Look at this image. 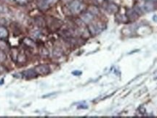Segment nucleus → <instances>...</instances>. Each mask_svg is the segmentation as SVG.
Instances as JSON below:
<instances>
[{"mask_svg": "<svg viewBox=\"0 0 157 118\" xmlns=\"http://www.w3.org/2000/svg\"><path fill=\"white\" fill-rule=\"evenodd\" d=\"M36 72L38 75H42V76H45L50 73V69L47 65H38L35 68Z\"/></svg>", "mask_w": 157, "mask_h": 118, "instance_id": "f257e3e1", "label": "nucleus"}, {"mask_svg": "<svg viewBox=\"0 0 157 118\" xmlns=\"http://www.w3.org/2000/svg\"><path fill=\"white\" fill-rule=\"evenodd\" d=\"M70 10L74 13H77L79 12L82 10V4L79 2V1H77V0H74L70 4Z\"/></svg>", "mask_w": 157, "mask_h": 118, "instance_id": "f03ea898", "label": "nucleus"}, {"mask_svg": "<svg viewBox=\"0 0 157 118\" xmlns=\"http://www.w3.org/2000/svg\"><path fill=\"white\" fill-rule=\"evenodd\" d=\"M143 8L144 10L146 12H151L152 10H154L155 5L153 1H152L151 0H147V1H145L144 5H143Z\"/></svg>", "mask_w": 157, "mask_h": 118, "instance_id": "7ed1b4c3", "label": "nucleus"}, {"mask_svg": "<svg viewBox=\"0 0 157 118\" xmlns=\"http://www.w3.org/2000/svg\"><path fill=\"white\" fill-rule=\"evenodd\" d=\"M23 75L25 78H28V79H30V78H36L38 74H37V73L36 72L35 70L30 69V70L23 72Z\"/></svg>", "mask_w": 157, "mask_h": 118, "instance_id": "20e7f679", "label": "nucleus"}, {"mask_svg": "<svg viewBox=\"0 0 157 118\" xmlns=\"http://www.w3.org/2000/svg\"><path fill=\"white\" fill-rule=\"evenodd\" d=\"M82 20L85 23H89L93 19V15L90 12H84L82 15Z\"/></svg>", "mask_w": 157, "mask_h": 118, "instance_id": "39448f33", "label": "nucleus"}, {"mask_svg": "<svg viewBox=\"0 0 157 118\" xmlns=\"http://www.w3.org/2000/svg\"><path fill=\"white\" fill-rule=\"evenodd\" d=\"M8 31L4 27H0V39L4 40L8 37Z\"/></svg>", "mask_w": 157, "mask_h": 118, "instance_id": "423d86ee", "label": "nucleus"}, {"mask_svg": "<svg viewBox=\"0 0 157 118\" xmlns=\"http://www.w3.org/2000/svg\"><path fill=\"white\" fill-rule=\"evenodd\" d=\"M58 0H43V2L41 3L44 7H47V6H48V4H55V3H56L57 1H58Z\"/></svg>", "mask_w": 157, "mask_h": 118, "instance_id": "0eeeda50", "label": "nucleus"}, {"mask_svg": "<svg viewBox=\"0 0 157 118\" xmlns=\"http://www.w3.org/2000/svg\"><path fill=\"white\" fill-rule=\"evenodd\" d=\"M118 10V7L116 5V4H109L108 7V12H110L113 13V12H116V11H117Z\"/></svg>", "mask_w": 157, "mask_h": 118, "instance_id": "6e6552de", "label": "nucleus"}, {"mask_svg": "<svg viewBox=\"0 0 157 118\" xmlns=\"http://www.w3.org/2000/svg\"><path fill=\"white\" fill-rule=\"evenodd\" d=\"M7 60V55L3 50L0 49V62H4Z\"/></svg>", "mask_w": 157, "mask_h": 118, "instance_id": "1a4fd4ad", "label": "nucleus"}, {"mask_svg": "<svg viewBox=\"0 0 157 118\" xmlns=\"http://www.w3.org/2000/svg\"><path fill=\"white\" fill-rule=\"evenodd\" d=\"M73 74H74V76H80V75L82 74V73H81V72H79V71H75V72H74V73H73Z\"/></svg>", "mask_w": 157, "mask_h": 118, "instance_id": "9d476101", "label": "nucleus"}, {"mask_svg": "<svg viewBox=\"0 0 157 118\" xmlns=\"http://www.w3.org/2000/svg\"><path fill=\"white\" fill-rule=\"evenodd\" d=\"M18 3H20V4H23V3L26 2L27 0H16Z\"/></svg>", "mask_w": 157, "mask_h": 118, "instance_id": "9b49d317", "label": "nucleus"}, {"mask_svg": "<svg viewBox=\"0 0 157 118\" xmlns=\"http://www.w3.org/2000/svg\"><path fill=\"white\" fill-rule=\"evenodd\" d=\"M153 20H155V21H157V16L156 15L153 16Z\"/></svg>", "mask_w": 157, "mask_h": 118, "instance_id": "f8f14e48", "label": "nucleus"}, {"mask_svg": "<svg viewBox=\"0 0 157 118\" xmlns=\"http://www.w3.org/2000/svg\"><path fill=\"white\" fill-rule=\"evenodd\" d=\"M8 1H13V0H8Z\"/></svg>", "mask_w": 157, "mask_h": 118, "instance_id": "ddd939ff", "label": "nucleus"}]
</instances>
